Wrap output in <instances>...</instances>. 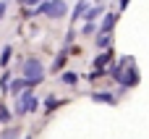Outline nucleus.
Segmentation results:
<instances>
[{
	"label": "nucleus",
	"instance_id": "obj_1",
	"mask_svg": "<svg viewBox=\"0 0 149 139\" xmlns=\"http://www.w3.org/2000/svg\"><path fill=\"white\" fill-rule=\"evenodd\" d=\"M37 13H42L47 18H63L68 13V3L65 0H45L42 5H37Z\"/></svg>",
	"mask_w": 149,
	"mask_h": 139
},
{
	"label": "nucleus",
	"instance_id": "obj_2",
	"mask_svg": "<svg viewBox=\"0 0 149 139\" xmlns=\"http://www.w3.org/2000/svg\"><path fill=\"white\" fill-rule=\"evenodd\" d=\"M21 76H24V79H29L31 84H39V81L45 79L42 60H37V58H29V60H24V66H21Z\"/></svg>",
	"mask_w": 149,
	"mask_h": 139
},
{
	"label": "nucleus",
	"instance_id": "obj_3",
	"mask_svg": "<svg viewBox=\"0 0 149 139\" xmlns=\"http://www.w3.org/2000/svg\"><path fill=\"white\" fill-rule=\"evenodd\" d=\"M37 108H39V102H37V97H34L29 89L16 97V116H26V113H31V110H37Z\"/></svg>",
	"mask_w": 149,
	"mask_h": 139
},
{
	"label": "nucleus",
	"instance_id": "obj_4",
	"mask_svg": "<svg viewBox=\"0 0 149 139\" xmlns=\"http://www.w3.org/2000/svg\"><path fill=\"white\" fill-rule=\"evenodd\" d=\"M31 87H34V84H31L29 79H24V76H21V79H13V81H10V87H8V92H10L13 97H18L21 92H26V89H31Z\"/></svg>",
	"mask_w": 149,
	"mask_h": 139
},
{
	"label": "nucleus",
	"instance_id": "obj_5",
	"mask_svg": "<svg viewBox=\"0 0 149 139\" xmlns=\"http://www.w3.org/2000/svg\"><path fill=\"white\" fill-rule=\"evenodd\" d=\"M115 21H118V16H115V13H105V18L100 21L97 32H100V34H110V32H113V26H115Z\"/></svg>",
	"mask_w": 149,
	"mask_h": 139
},
{
	"label": "nucleus",
	"instance_id": "obj_6",
	"mask_svg": "<svg viewBox=\"0 0 149 139\" xmlns=\"http://www.w3.org/2000/svg\"><path fill=\"white\" fill-rule=\"evenodd\" d=\"M86 13H89V3H86V0H79V3H76V8H73V16H71V18H73V21H79V18H81V16H86Z\"/></svg>",
	"mask_w": 149,
	"mask_h": 139
},
{
	"label": "nucleus",
	"instance_id": "obj_7",
	"mask_svg": "<svg viewBox=\"0 0 149 139\" xmlns=\"http://www.w3.org/2000/svg\"><path fill=\"white\" fill-rule=\"evenodd\" d=\"M92 100H94V102H107V105H113V102H115V97H113L110 92H94V95H92Z\"/></svg>",
	"mask_w": 149,
	"mask_h": 139
},
{
	"label": "nucleus",
	"instance_id": "obj_8",
	"mask_svg": "<svg viewBox=\"0 0 149 139\" xmlns=\"http://www.w3.org/2000/svg\"><path fill=\"white\" fill-rule=\"evenodd\" d=\"M102 13V5H97V8H89V13H86V24H94V18Z\"/></svg>",
	"mask_w": 149,
	"mask_h": 139
},
{
	"label": "nucleus",
	"instance_id": "obj_9",
	"mask_svg": "<svg viewBox=\"0 0 149 139\" xmlns=\"http://www.w3.org/2000/svg\"><path fill=\"white\" fill-rule=\"evenodd\" d=\"M63 66H65V53H60V55L55 58V63H52V71H55V74H60V68H63Z\"/></svg>",
	"mask_w": 149,
	"mask_h": 139
},
{
	"label": "nucleus",
	"instance_id": "obj_10",
	"mask_svg": "<svg viewBox=\"0 0 149 139\" xmlns=\"http://www.w3.org/2000/svg\"><path fill=\"white\" fill-rule=\"evenodd\" d=\"M97 47H110V34H97Z\"/></svg>",
	"mask_w": 149,
	"mask_h": 139
},
{
	"label": "nucleus",
	"instance_id": "obj_11",
	"mask_svg": "<svg viewBox=\"0 0 149 139\" xmlns=\"http://www.w3.org/2000/svg\"><path fill=\"white\" fill-rule=\"evenodd\" d=\"M58 105H60V100H58V97H47V102H45V110H47V113H52Z\"/></svg>",
	"mask_w": 149,
	"mask_h": 139
},
{
	"label": "nucleus",
	"instance_id": "obj_12",
	"mask_svg": "<svg viewBox=\"0 0 149 139\" xmlns=\"http://www.w3.org/2000/svg\"><path fill=\"white\" fill-rule=\"evenodd\" d=\"M107 60H110V53H105V55H100V58H97V60H94V66H97V71H102V68H105V63H107Z\"/></svg>",
	"mask_w": 149,
	"mask_h": 139
},
{
	"label": "nucleus",
	"instance_id": "obj_13",
	"mask_svg": "<svg viewBox=\"0 0 149 139\" xmlns=\"http://www.w3.org/2000/svg\"><path fill=\"white\" fill-rule=\"evenodd\" d=\"M60 79H63V84H71V87H73V84L79 81V76H76V74H71V71H68V74H63Z\"/></svg>",
	"mask_w": 149,
	"mask_h": 139
},
{
	"label": "nucleus",
	"instance_id": "obj_14",
	"mask_svg": "<svg viewBox=\"0 0 149 139\" xmlns=\"http://www.w3.org/2000/svg\"><path fill=\"white\" fill-rule=\"evenodd\" d=\"M8 60H10V45H5V50H3V58H0V66L5 68V66H8Z\"/></svg>",
	"mask_w": 149,
	"mask_h": 139
},
{
	"label": "nucleus",
	"instance_id": "obj_15",
	"mask_svg": "<svg viewBox=\"0 0 149 139\" xmlns=\"http://www.w3.org/2000/svg\"><path fill=\"white\" fill-rule=\"evenodd\" d=\"M5 121H10V110L5 105H0V124H5Z\"/></svg>",
	"mask_w": 149,
	"mask_h": 139
},
{
	"label": "nucleus",
	"instance_id": "obj_16",
	"mask_svg": "<svg viewBox=\"0 0 149 139\" xmlns=\"http://www.w3.org/2000/svg\"><path fill=\"white\" fill-rule=\"evenodd\" d=\"M97 32V24H84L81 26V34H94Z\"/></svg>",
	"mask_w": 149,
	"mask_h": 139
},
{
	"label": "nucleus",
	"instance_id": "obj_17",
	"mask_svg": "<svg viewBox=\"0 0 149 139\" xmlns=\"http://www.w3.org/2000/svg\"><path fill=\"white\" fill-rule=\"evenodd\" d=\"M5 11H8V5H5V0H0V18L5 16Z\"/></svg>",
	"mask_w": 149,
	"mask_h": 139
},
{
	"label": "nucleus",
	"instance_id": "obj_18",
	"mask_svg": "<svg viewBox=\"0 0 149 139\" xmlns=\"http://www.w3.org/2000/svg\"><path fill=\"white\" fill-rule=\"evenodd\" d=\"M128 3H131V0H118V5H120V11H126V8H128Z\"/></svg>",
	"mask_w": 149,
	"mask_h": 139
},
{
	"label": "nucleus",
	"instance_id": "obj_19",
	"mask_svg": "<svg viewBox=\"0 0 149 139\" xmlns=\"http://www.w3.org/2000/svg\"><path fill=\"white\" fill-rule=\"evenodd\" d=\"M45 0H26V5H42Z\"/></svg>",
	"mask_w": 149,
	"mask_h": 139
},
{
	"label": "nucleus",
	"instance_id": "obj_20",
	"mask_svg": "<svg viewBox=\"0 0 149 139\" xmlns=\"http://www.w3.org/2000/svg\"><path fill=\"white\" fill-rule=\"evenodd\" d=\"M24 139H31V137H24Z\"/></svg>",
	"mask_w": 149,
	"mask_h": 139
},
{
	"label": "nucleus",
	"instance_id": "obj_21",
	"mask_svg": "<svg viewBox=\"0 0 149 139\" xmlns=\"http://www.w3.org/2000/svg\"><path fill=\"white\" fill-rule=\"evenodd\" d=\"M21 3H26V0H21Z\"/></svg>",
	"mask_w": 149,
	"mask_h": 139
}]
</instances>
